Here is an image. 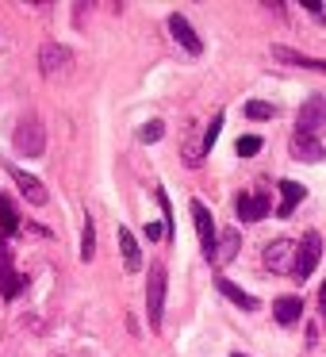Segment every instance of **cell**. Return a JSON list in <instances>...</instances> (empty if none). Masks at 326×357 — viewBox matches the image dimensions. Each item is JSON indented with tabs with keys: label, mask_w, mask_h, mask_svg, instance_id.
Returning a JSON list of instances; mask_svg holds the SVG:
<instances>
[{
	"label": "cell",
	"mask_w": 326,
	"mask_h": 357,
	"mask_svg": "<svg viewBox=\"0 0 326 357\" xmlns=\"http://www.w3.org/2000/svg\"><path fill=\"white\" fill-rule=\"evenodd\" d=\"M12 146H16L20 154H27V158H42V150H47V131H42L39 116L20 119L16 131H12Z\"/></svg>",
	"instance_id": "cell-1"
},
{
	"label": "cell",
	"mask_w": 326,
	"mask_h": 357,
	"mask_svg": "<svg viewBox=\"0 0 326 357\" xmlns=\"http://www.w3.org/2000/svg\"><path fill=\"white\" fill-rule=\"evenodd\" d=\"M165 277H169V273L157 261L154 269H150V280H146V315H150V326H154V331H162V319H165V284H169Z\"/></svg>",
	"instance_id": "cell-2"
},
{
	"label": "cell",
	"mask_w": 326,
	"mask_h": 357,
	"mask_svg": "<svg viewBox=\"0 0 326 357\" xmlns=\"http://www.w3.org/2000/svg\"><path fill=\"white\" fill-rule=\"evenodd\" d=\"M323 127H326V93H315V96H307V104H303L300 116H295V135L318 139Z\"/></svg>",
	"instance_id": "cell-3"
},
{
	"label": "cell",
	"mask_w": 326,
	"mask_h": 357,
	"mask_svg": "<svg viewBox=\"0 0 326 357\" xmlns=\"http://www.w3.org/2000/svg\"><path fill=\"white\" fill-rule=\"evenodd\" d=\"M318 257H323V234L307 231V234H303V242H300V250H295V273H292V277L295 280H307L311 273H315Z\"/></svg>",
	"instance_id": "cell-4"
},
{
	"label": "cell",
	"mask_w": 326,
	"mask_h": 357,
	"mask_svg": "<svg viewBox=\"0 0 326 357\" xmlns=\"http://www.w3.org/2000/svg\"><path fill=\"white\" fill-rule=\"evenodd\" d=\"M295 242L292 238H277L265 246V269L272 273H295Z\"/></svg>",
	"instance_id": "cell-5"
},
{
	"label": "cell",
	"mask_w": 326,
	"mask_h": 357,
	"mask_svg": "<svg viewBox=\"0 0 326 357\" xmlns=\"http://www.w3.org/2000/svg\"><path fill=\"white\" fill-rule=\"evenodd\" d=\"M192 223H196V234H200V250H203V257L208 261H215V223H211V211H208V204H200V200H192Z\"/></svg>",
	"instance_id": "cell-6"
},
{
	"label": "cell",
	"mask_w": 326,
	"mask_h": 357,
	"mask_svg": "<svg viewBox=\"0 0 326 357\" xmlns=\"http://www.w3.org/2000/svg\"><path fill=\"white\" fill-rule=\"evenodd\" d=\"M70 62H73V54H70V47H62V43H42V47H39V70H42V77L62 73Z\"/></svg>",
	"instance_id": "cell-7"
},
{
	"label": "cell",
	"mask_w": 326,
	"mask_h": 357,
	"mask_svg": "<svg viewBox=\"0 0 326 357\" xmlns=\"http://www.w3.org/2000/svg\"><path fill=\"white\" fill-rule=\"evenodd\" d=\"M24 284H27V280L20 277L16 269H12V254H8V246L0 242V296H4V300H16V296L24 292Z\"/></svg>",
	"instance_id": "cell-8"
},
{
	"label": "cell",
	"mask_w": 326,
	"mask_h": 357,
	"mask_svg": "<svg viewBox=\"0 0 326 357\" xmlns=\"http://www.w3.org/2000/svg\"><path fill=\"white\" fill-rule=\"evenodd\" d=\"M169 35L180 43V47H185V54H192V58H196V54H203L200 35L192 31V24H188V20L180 16V12H173V16H169Z\"/></svg>",
	"instance_id": "cell-9"
},
{
	"label": "cell",
	"mask_w": 326,
	"mask_h": 357,
	"mask_svg": "<svg viewBox=\"0 0 326 357\" xmlns=\"http://www.w3.org/2000/svg\"><path fill=\"white\" fill-rule=\"evenodd\" d=\"M8 173H12V181L20 185V192H24L27 204H35V208H42V204H47V188H42L39 177H31V173L16 169V165H8Z\"/></svg>",
	"instance_id": "cell-10"
},
{
	"label": "cell",
	"mask_w": 326,
	"mask_h": 357,
	"mask_svg": "<svg viewBox=\"0 0 326 357\" xmlns=\"http://www.w3.org/2000/svg\"><path fill=\"white\" fill-rule=\"evenodd\" d=\"M292 158L295 162H323L326 158V150H323V142L318 139H311V135H292Z\"/></svg>",
	"instance_id": "cell-11"
},
{
	"label": "cell",
	"mask_w": 326,
	"mask_h": 357,
	"mask_svg": "<svg viewBox=\"0 0 326 357\" xmlns=\"http://www.w3.org/2000/svg\"><path fill=\"white\" fill-rule=\"evenodd\" d=\"M238 215L246 219V223L265 219V215H269V196H265V192H254V196L242 192V196H238Z\"/></svg>",
	"instance_id": "cell-12"
},
{
	"label": "cell",
	"mask_w": 326,
	"mask_h": 357,
	"mask_svg": "<svg viewBox=\"0 0 326 357\" xmlns=\"http://www.w3.org/2000/svg\"><path fill=\"white\" fill-rule=\"evenodd\" d=\"M277 188H280V208H277V215H280V219H288V215L295 211V204H300L303 196H307V188H303L300 181H280Z\"/></svg>",
	"instance_id": "cell-13"
},
{
	"label": "cell",
	"mask_w": 326,
	"mask_h": 357,
	"mask_svg": "<svg viewBox=\"0 0 326 357\" xmlns=\"http://www.w3.org/2000/svg\"><path fill=\"white\" fill-rule=\"evenodd\" d=\"M272 58H277V62H288V66H300V70L326 73V62H318V58H307V54H300V50H292V47H272Z\"/></svg>",
	"instance_id": "cell-14"
},
{
	"label": "cell",
	"mask_w": 326,
	"mask_h": 357,
	"mask_svg": "<svg viewBox=\"0 0 326 357\" xmlns=\"http://www.w3.org/2000/svg\"><path fill=\"white\" fill-rule=\"evenodd\" d=\"M215 288H219V292H223L226 300L234 303V307H242V311H254V307H257V300H254V296H249L246 288H238L234 280H226V277H215Z\"/></svg>",
	"instance_id": "cell-15"
},
{
	"label": "cell",
	"mask_w": 326,
	"mask_h": 357,
	"mask_svg": "<svg viewBox=\"0 0 326 357\" xmlns=\"http://www.w3.org/2000/svg\"><path fill=\"white\" fill-rule=\"evenodd\" d=\"M119 254H123V265L131 273L142 269V250H139V242H134V234L127 231V227H119Z\"/></svg>",
	"instance_id": "cell-16"
},
{
	"label": "cell",
	"mask_w": 326,
	"mask_h": 357,
	"mask_svg": "<svg viewBox=\"0 0 326 357\" xmlns=\"http://www.w3.org/2000/svg\"><path fill=\"white\" fill-rule=\"evenodd\" d=\"M300 311H303V303L295 300V296H280L277 307H272V315H277V323H280V326H292L295 319H300Z\"/></svg>",
	"instance_id": "cell-17"
},
{
	"label": "cell",
	"mask_w": 326,
	"mask_h": 357,
	"mask_svg": "<svg viewBox=\"0 0 326 357\" xmlns=\"http://www.w3.org/2000/svg\"><path fill=\"white\" fill-rule=\"evenodd\" d=\"M238 246H242L238 231H234V227H226V231H223V238H219L215 261H234V257H238Z\"/></svg>",
	"instance_id": "cell-18"
},
{
	"label": "cell",
	"mask_w": 326,
	"mask_h": 357,
	"mask_svg": "<svg viewBox=\"0 0 326 357\" xmlns=\"http://www.w3.org/2000/svg\"><path fill=\"white\" fill-rule=\"evenodd\" d=\"M0 231H4V234H16L20 231V211L12 208V200L4 192H0Z\"/></svg>",
	"instance_id": "cell-19"
},
{
	"label": "cell",
	"mask_w": 326,
	"mask_h": 357,
	"mask_svg": "<svg viewBox=\"0 0 326 357\" xmlns=\"http://www.w3.org/2000/svg\"><path fill=\"white\" fill-rule=\"evenodd\" d=\"M96 254V227H93V215H85V231H81V261H93Z\"/></svg>",
	"instance_id": "cell-20"
},
{
	"label": "cell",
	"mask_w": 326,
	"mask_h": 357,
	"mask_svg": "<svg viewBox=\"0 0 326 357\" xmlns=\"http://www.w3.org/2000/svg\"><path fill=\"white\" fill-rule=\"evenodd\" d=\"M219 131H223V112H215V119L208 123V131H203V139H200V146H203V154H208L211 146H215V139H219Z\"/></svg>",
	"instance_id": "cell-21"
},
{
	"label": "cell",
	"mask_w": 326,
	"mask_h": 357,
	"mask_svg": "<svg viewBox=\"0 0 326 357\" xmlns=\"http://www.w3.org/2000/svg\"><path fill=\"white\" fill-rule=\"evenodd\" d=\"M246 116L249 119H272V116H277V108H272V104H265V100H249L246 104Z\"/></svg>",
	"instance_id": "cell-22"
},
{
	"label": "cell",
	"mask_w": 326,
	"mask_h": 357,
	"mask_svg": "<svg viewBox=\"0 0 326 357\" xmlns=\"http://www.w3.org/2000/svg\"><path fill=\"white\" fill-rule=\"evenodd\" d=\"M234 150H238L242 158H254L257 150H261V139H257V135H242V139H238V146H234Z\"/></svg>",
	"instance_id": "cell-23"
},
{
	"label": "cell",
	"mask_w": 326,
	"mask_h": 357,
	"mask_svg": "<svg viewBox=\"0 0 326 357\" xmlns=\"http://www.w3.org/2000/svg\"><path fill=\"white\" fill-rule=\"evenodd\" d=\"M162 135H165V123H162V119H150V123L139 131V139H142V142H157Z\"/></svg>",
	"instance_id": "cell-24"
},
{
	"label": "cell",
	"mask_w": 326,
	"mask_h": 357,
	"mask_svg": "<svg viewBox=\"0 0 326 357\" xmlns=\"http://www.w3.org/2000/svg\"><path fill=\"white\" fill-rule=\"evenodd\" d=\"M162 234H165V223H146V238L150 242H157Z\"/></svg>",
	"instance_id": "cell-25"
},
{
	"label": "cell",
	"mask_w": 326,
	"mask_h": 357,
	"mask_svg": "<svg viewBox=\"0 0 326 357\" xmlns=\"http://www.w3.org/2000/svg\"><path fill=\"white\" fill-rule=\"evenodd\" d=\"M318 311H323V319H326V277H323V284H318Z\"/></svg>",
	"instance_id": "cell-26"
},
{
	"label": "cell",
	"mask_w": 326,
	"mask_h": 357,
	"mask_svg": "<svg viewBox=\"0 0 326 357\" xmlns=\"http://www.w3.org/2000/svg\"><path fill=\"white\" fill-rule=\"evenodd\" d=\"M303 8H307L311 16H323V4H318V0H303Z\"/></svg>",
	"instance_id": "cell-27"
},
{
	"label": "cell",
	"mask_w": 326,
	"mask_h": 357,
	"mask_svg": "<svg viewBox=\"0 0 326 357\" xmlns=\"http://www.w3.org/2000/svg\"><path fill=\"white\" fill-rule=\"evenodd\" d=\"M231 357H246V354H231Z\"/></svg>",
	"instance_id": "cell-28"
},
{
	"label": "cell",
	"mask_w": 326,
	"mask_h": 357,
	"mask_svg": "<svg viewBox=\"0 0 326 357\" xmlns=\"http://www.w3.org/2000/svg\"><path fill=\"white\" fill-rule=\"evenodd\" d=\"M323 24H326V12H323Z\"/></svg>",
	"instance_id": "cell-29"
}]
</instances>
